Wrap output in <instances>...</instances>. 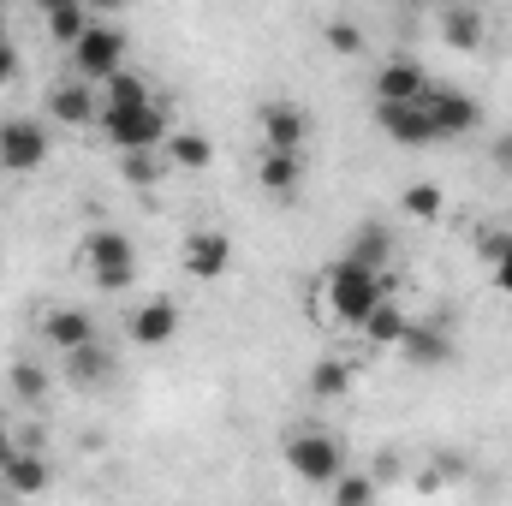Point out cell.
<instances>
[{
	"label": "cell",
	"instance_id": "obj_1",
	"mask_svg": "<svg viewBox=\"0 0 512 506\" xmlns=\"http://www.w3.org/2000/svg\"><path fill=\"white\" fill-rule=\"evenodd\" d=\"M387 298H393V274H370V268H358L346 256L322 274V304H328V316L340 328H364L376 316V304H387Z\"/></svg>",
	"mask_w": 512,
	"mask_h": 506
},
{
	"label": "cell",
	"instance_id": "obj_2",
	"mask_svg": "<svg viewBox=\"0 0 512 506\" xmlns=\"http://www.w3.org/2000/svg\"><path fill=\"white\" fill-rule=\"evenodd\" d=\"M102 131H108L114 155H161L173 137V114H167V102H149V108H126V114H102Z\"/></svg>",
	"mask_w": 512,
	"mask_h": 506
},
{
	"label": "cell",
	"instance_id": "obj_3",
	"mask_svg": "<svg viewBox=\"0 0 512 506\" xmlns=\"http://www.w3.org/2000/svg\"><path fill=\"white\" fill-rule=\"evenodd\" d=\"M286 465H292L304 483H316V489H334V483L346 477V453H340V441L322 435V429H292V435H286Z\"/></svg>",
	"mask_w": 512,
	"mask_h": 506
},
{
	"label": "cell",
	"instance_id": "obj_4",
	"mask_svg": "<svg viewBox=\"0 0 512 506\" xmlns=\"http://www.w3.org/2000/svg\"><path fill=\"white\" fill-rule=\"evenodd\" d=\"M84 268H90V280H96L102 292H126L131 280H137V251H131L126 233L102 227V233L84 239Z\"/></svg>",
	"mask_w": 512,
	"mask_h": 506
},
{
	"label": "cell",
	"instance_id": "obj_5",
	"mask_svg": "<svg viewBox=\"0 0 512 506\" xmlns=\"http://www.w3.org/2000/svg\"><path fill=\"white\" fill-rule=\"evenodd\" d=\"M256 131H262V155H304V143H310V114H304L298 102L274 96V102H262Z\"/></svg>",
	"mask_w": 512,
	"mask_h": 506
},
{
	"label": "cell",
	"instance_id": "obj_6",
	"mask_svg": "<svg viewBox=\"0 0 512 506\" xmlns=\"http://www.w3.org/2000/svg\"><path fill=\"white\" fill-rule=\"evenodd\" d=\"M72 60H78V72L96 78V84L120 78V72H126V30H120V24H90L84 42L72 48Z\"/></svg>",
	"mask_w": 512,
	"mask_h": 506
},
{
	"label": "cell",
	"instance_id": "obj_7",
	"mask_svg": "<svg viewBox=\"0 0 512 506\" xmlns=\"http://www.w3.org/2000/svg\"><path fill=\"white\" fill-rule=\"evenodd\" d=\"M423 114H429L435 137H465V131L483 126V108H477V96H465V90H453V84H429V96H423Z\"/></svg>",
	"mask_w": 512,
	"mask_h": 506
},
{
	"label": "cell",
	"instance_id": "obj_8",
	"mask_svg": "<svg viewBox=\"0 0 512 506\" xmlns=\"http://www.w3.org/2000/svg\"><path fill=\"white\" fill-rule=\"evenodd\" d=\"M42 161H48L42 120H0V167L6 173H36Z\"/></svg>",
	"mask_w": 512,
	"mask_h": 506
},
{
	"label": "cell",
	"instance_id": "obj_9",
	"mask_svg": "<svg viewBox=\"0 0 512 506\" xmlns=\"http://www.w3.org/2000/svg\"><path fill=\"white\" fill-rule=\"evenodd\" d=\"M179 262H185V274H191V280H221V274L233 268V239H227V233H215V227H197V233H185Z\"/></svg>",
	"mask_w": 512,
	"mask_h": 506
},
{
	"label": "cell",
	"instance_id": "obj_10",
	"mask_svg": "<svg viewBox=\"0 0 512 506\" xmlns=\"http://www.w3.org/2000/svg\"><path fill=\"white\" fill-rule=\"evenodd\" d=\"M42 340H48L60 358H72V352L96 346V316H90V310L60 304V310H48V316H42Z\"/></svg>",
	"mask_w": 512,
	"mask_h": 506
},
{
	"label": "cell",
	"instance_id": "obj_11",
	"mask_svg": "<svg viewBox=\"0 0 512 506\" xmlns=\"http://www.w3.org/2000/svg\"><path fill=\"white\" fill-rule=\"evenodd\" d=\"M429 96V72L417 66V60H387L382 72H376V102H387V108H405V102H423Z\"/></svg>",
	"mask_w": 512,
	"mask_h": 506
},
{
	"label": "cell",
	"instance_id": "obj_12",
	"mask_svg": "<svg viewBox=\"0 0 512 506\" xmlns=\"http://www.w3.org/2000/svg\"><path fill=\"white\" fill-rule=\"evenodd\" d=\"M399 358H405L411 370H441V364H453V340H447V328H435V322H411L405 340H399Z\"/></svg>",
	"mask_w": 512,
	"mask_h": 506
},
{
	"label": "cell",
	"instance_id": "obj_13",
	"mask_svg": "<svg viewBox=\"0 0 512 506\" xmlns=\"http://www.w3.org/2000/svg\"><path fill=\"white\" fill-rule=\"evenodd\" d=\"M376 126H382L393 143H405V149H429V143H441L435 126H429V114H423V102H405V108L376 102Z\"/></svg>",
	"mask_w": 512,
	"mask_h": 506
},
{
	"label": "cell",
	"instance_id": "obj_14",
	"mask_svg": "<svg viewBox=\"0 0 512 506\" xmlns=\"http://www.w3.org/2000/svg\"><path fill=\"white\" fill-rule=\"evenodd\" d=\"M114 376H120V358H114V352H108L102 340L66 358V381H72L78 393H102V387H108V381H114Z\"/></svg>",
	"mask_w": 512,
	"mask_h": 506
},
{
	"label": "cell",
	"instance_id": "obj_15",
	"mask_svg": "<svg viewBox=\"0 0 512 506\" xmlns=\"http://www.w3.org/2000/svg\"><path fill=\"white\" fill-rule=\"evenodd\" d=\"M173 334H179V304H173V298L137 304V316H131V340H137V346H167Z\"/></svg>",
	"mask_w": 512,
	"mask_h": 506
},
{
	"label": "cell",
	"instance_id": "obj_16",
	"mask_svg": "<svg viewBox=\"0 0 512 506\" xmlns=\"http://www.w3.org/2000/svg\"><path fill=\"white\" fill-rule=\"evenodd\" d=\"M387 256H393V233H387L382 221H364L352 233V245H346V262H358L370 274H387Z\"/></svg>",
	"mask_w": 512,
	"mask_h": 506
},
{
	"label": "cell",
	"instance_id": "obj_17",
	"mask_svg": "<svg viewBox=\"0 0 512 506\" xmlns=\"http://www.w3.org/2000/svg\"><path fill=\"white\" fill-rule=\"evenodd\" d=\"M0 483H6L12 495H42V489H48V459L30 453V447H18V453L0 465Z\"/></svg>",
	"mask_w": 512,
	"mask_h": 506
},
{
	"label": "cell",
	"instance_id": "obj_18",
	"mask_svg": "<svg viewBox=\"0 0 512 506\" xmlns=\"http://www.w3.org/2000/svg\"><path fill=\"white\" fill-rule=\"evenodd\" d=\"M256 185H262L268 197H292V191L304 185V155H262V161H256Z\"/></svg>",
	"mask_w": 512,
	"mask_h": 506
},
{
	"label": "cell",
	"instance_id": "obj_19",
	"mask_svg": "<svg viewBox=\"0 0 512 506\" xmlns=\"http://www.w3.org/2000/svg\"><path fill=\"white\" fill-rule=\"evenodd\" d=\"M48 114H54L60 126H90V120H96V96H90L84 84H54V90H48Z\"/></svg>",
	"mask_w": 512,
	"mask_h": 506
},
{
	"label": "cell",
	"instance_id": "obj_20",
	"mask_svg": "<svg viewBox=\"0 0 512 506\" xmlns=\"http://www.w3.org/2000/svg\"><path fill=\"white\" fill-rule=\"evenodd\" d=\"M42 24H48V36H54L60 48H78L84 30H90V12H84L78 0H54V6L42 12Z\"/></svg>",
	"mask_w": 512,
	"mask_h": 506
},
{
	"label": "cell",
	"instance_id": "obj_21",
	"mask_svg": "<svg viewBox=\"0 0 512 506\" xmlns=\"http://www.w3.org/2000/svg\"><path fill=\"white\" fill-rule=\"evenodd\" d=\"M483 12L477 6H441V36L447 48H483Z\"/></svg>",
	"mask_w": 512,
	"mask_h": 506
},
{
	"label": "cell",
	"instance_id": "obj_22",
	"mask_svg": "<svg viewBox=\"0 0 512 506\" xmlns=\"http://www.w3.org/2000/svg\"><path fill=\"white\" fill-rule=\"evenodd\" d=\"M161 155H167V161H173V167H185V173H203V167H209V161H215V143H209V137H203V131H173V137H167V149H161Z\"/></svg>",
	"mask_w": 512,
	"mask_h": 506
},
{
	"label": "cell",
	"instance_id": "obj_23",
	"mask_svg": "<svg viewBox=\"0 0 512 506\" xmlns=\"http://www.w3.org/2000/svg\"><path fill=\"white\" fill-rule=\"evenodd\" d=\"M149 102L155 96H149V84L137 72H120V78L102 84V114H126V108H149Z\"/></svg>",
	"mask_w": 512,
	"mask_h": 506
},
{
	"label": "cell",
	"instance_id": "obj_24",
	"mask_svg": "<svg viewBox=\"0 0 512 506\" xmlns=\"http://www.w3.org/2000/svg\"><path fill=\"white\" fill-rule=\"evenodd\" d=\"M405 328H411V316L387 298V304H376V316L364 322V340H370V346H399V340H405Z\"/></svg>",
	"mask_w": 512,
	"mask_h": 506
},
{
	"label": "cell",
	"instance_id": "obj_25",
	"mask_svg": "<svg viewBox=\"0 0 512 506\" xmlns=\"http://www.w3.org/2000/svg\"><path fill=\"white\" fill-rule=\"evenodd\" d=\"M352 364H346V358H322V364H316V370H310V393H316V399H340V393H352Z\"/></svg>",
	"mask_w": 512,
	"mask_h": 506
},
{
	"label": "cell",
	"instance_id": "obj_26",
	"mask_svg": "<svg viewBox=\"0 0 512 506\" xmlns=\"http://www.w3.org/2000/svg\"><path fill=\"white\" fill-rule=\"evenodd\" d=\"M161 173H167V155H120L126 185H161Z\"/></svg>",
	"mask_w": 512,
	"mask_h": 506
},
{
	"label": "cell",
	"instance_id": "obj_27",
	"mask_svg": "<svg viewBox=\"0 0 512 506\" xmlns=\"http://www.w3.org/2000/svg\"><path fill=\"white\" fill-rule=\"evenodd\" d=\"M405 215H411V221H435V215H441V185H429V179L411 185V191H405Z\"/></svg>",
	"mask_w": 512,
	"mask_h": 506
},
{
	"label": "cell",
	"instance_id": "obj_28",
	"mask_svg": "<svg viewBox=\"0 0 512 506\" xmlns=\"http://www.w3.org/2000/svg\"><path fill=\"white\" fill-rule=\"evenodd\" d=\"M334 506H376V477H340L334 483Z\"/></svg>",
	"mask_w": 512,
	"mask_h": 506
},
{
	"label": "cell",
	"instance_id": "obj_29",
	"mask_svg": "<svg viewBox=\"0 0 512 506\" xmlns=\"http://www.w3.org/2000/svg\"><path fill=\"white\" fill-rule=\"evenodd\" d=\"M328 48L334 54H364V30L352 18H328Z\"/></svg>",
	"mask_w": 512,
	"mask_h": 506
},
{
	"label": "cell",
	"instance_id": "obj_30",
	"mask_svg": "<svg viewBox=\"0 0 512 506\" xmlns=\"http://www.w3.org/2000/svg\"><path fill=\"white\" fill-rule=\"evenodd\" d=\"M12 393H18V399H42V393H48V376H42L36 364H12Z\"/></svg>",
	"mask_w": 512,
	"mask_h": 506
},
{
	"label": "cell",
	"instance_id": "obj_31",
	"mask_svg": "<svg viewBox=\"0 0 512 506\" xmlns=\"http://www.w3.org/2000/svg\"><path fill=\"white\" fill-rule=\"evenodd\" d=\"M489 256H495V286L512 298V239H501V245H489Z\"/></svg>",
	"mask_w": 512,
	"mask_h": 506
},
{
	"label": "cell",
	"instance_id": "obj_32",
	"mask_svg": "<svg viewBox=\"0 0 512 506\" xmlns=\"http://www.w3.org/2000/svg\"><path fill=\"white\" fill-rule=\"evenodd\" d=\"M6 84H18V48L12 42H0V90Z\"/></svg>",
	"mask_w": 512,
	"mask_h": 506
},
{
	"label": "cell",
	"instance_id": "obj_33",
	"mask_svg": "<svg viewBox=\"0 0 512 506\" xmlns=\"http://www.w3.org/2000/svg\"><path fill=\"white\" fill-rule=\"evenodd\" d=\"M495 167H501V173H512V131L495 143Z\"/></svg>",
	"mask_w": 512,
	"mask_h": 506
}]
</instances>
